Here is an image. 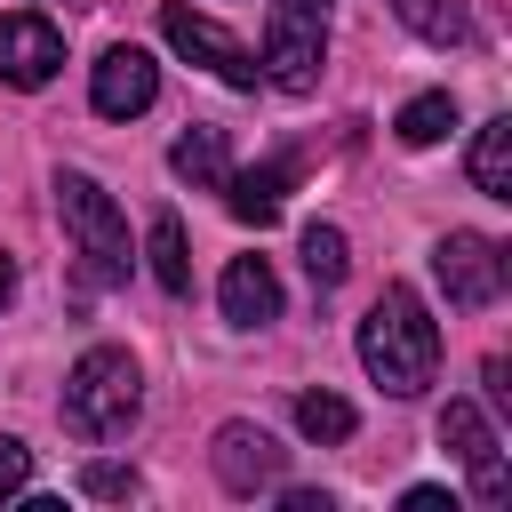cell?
<instances>
[{"mask_svg": "<svg viewBox=\"0 0 512 512\" xmlns=\"http://www.w3.org/2000/svg\"><path fill=\"white\" fill-rule=\"evenodd\" d=\"M360 368H368L392 400H416V392L440 376V320L424 312L416 288L392 280V288L368 304V320H360Z\"/></svg>", "mask_w": 512, "mask_h": 512, "instance_id": "obj_1", "label": "cell"}, {"mask_svg": "<svg viewBox=\"0 0 512 512\" xmlns=\"http://www.w3.org/2000/svg\"><path fill=\"white\" fill-rule=\"evenodd\" d=\"M56 408H64V432H72V440L104 448V440H120V432L144 416V376H136V360H128L120 344H88V352L72 360Z\"/></svg>", "mask_w": 512, "mask_h": 512, "instance_id": "obj_2", "label": "cell"}, {"mask_svg": "<svg viewBox=\"0 0 512 512\" xmlns=\"http://www.w3.org/2000/svg\"><path fill=\"white\" fill-rule=\"evenodd\" d=\"M56 216L72 232V248L88 256V280L96 288H120L128 280V216L112 208V192L88 168H56Z\"/></svg>", "mask_w": 512, "mask_h": 512, "instance_id": "obj_3", "label": "cell"}, {"mask_svg": "<svg viewBox=\"0 0 512 512\" xmlns=\"http://www.w3.org/2000/svg\"><path fill=\"white\" fill-rule=\"evenodd\" d=\"M320 64H328V16H320V0H272L264 8V56H256V72L280 96H312Z\"/></svg>", "mask_w": 512, "mask_h": 512, "instance_id": "obj_4", "label": "cell"}, {"mask_svg": "<svg viewBox=\"0 0 512 512\" xmlns=\"http://www.w3.org/2000/svg\"><path fill=\"white\" fill-rule=\"evenodd\" d=\"M160 32H168V48H176L184 64H208L224 88H256V80H264V72H256V56H248L216 16H200V8H184V0H168V8H160Z\"/></svg>", "mask_w": 512, "mask_h": 512, "instance_id": "obj_5", "label": "cell"}, {"mask_svg": "<svg viewBox=\"0 0 512 512\" xmlns=\"http://www.w3.org/2000/svg\"><path fill=\"white\" fill-rule=\"evenodd\" d=\"M432 272H440V296H448L456 312H488V304L504 296V248H496L488 232H448V240L432 248Z\"/></svg>", "mask_w": 512, "mask_h": 512, "instance_id": "obj_6", "label": "cell"}, {"mask_svg": "<svg viewBox=\"0 0 512 512\" xmlns=\"http://www.w3.org/2000/svg\"><path fill=\"white\" fill-rule=\"evenodd\" d=\"M208 464H216V480H224L232 496H264V488H280V480H288V448H280L264 424H248V416L216 424Z\"/></svg>", "mask_w": 512, "mask_h": 512, "instance_id": "obj_7", "label": "cell"}, {"mask_svg": "<svg viewBox=\"0 0 512 512\" xmlns=\"http://www.w3.org/2000/svg\"><path fill=\"white\" fill-rule=\"evenodd\" d=\"M440 448H456V464L472 472V496H480V504H504V496H512L504 440L488 432V416H480L472 400H448V408H440Z\"/></svg>", "mask_w": 512, "mask_h": 512, "instance_id": "obj_8", "label": "cell"}, {"mask_svg": "<svg viewBox=\"0 0 512 512\" xmlns=\"http://www.w3.org/2000/svg\"><path fill=\"white\" fill-rule=\"evenodd\" d=\"M152 96H160V64H152L136 40H120V48L96 56V72H88V104H96L104 120H136V112H152Z\"/></svg>", "mask_w": 512, "mask_h": 512, "instance_id": "obj_9", "label": "cell"}, {"mask_svg": "<svg viewBox=\"0 0 512 512\" xmlns=\"http://www.w3.org/2000/svg\"><path fill=\"white\" fill-rule=\"evenodd\" d=\"M56 72H64V32L48 16H32V8L0 16V80L8 88H48Z\"/></svg>", "mask_w": 512, "mask_h": 512, "instance_id": "obj_10", "label": "cell"}, {"mask_svg": "<svg viewBox=\"0 0 512 512\" xmlns=\"http://www.w3.org/2000/svg\"><path fill=\"white\" fill-rule=\"evenodd\" d=\"M216 304H224L232 328H264V320H280V272L264 256H232L224 280H216Z\"/></svg>", "mask_w": 512, "mask_h": 512, "instance_id": "obj_11", "label": "cell"}, {"mask_svg": "<svg viewBox=\"0 0 512 512\" xmlns=\"http://www.w3.org/2000/svg\"><path fill=\"white\" fill-rule=\"evenodd\" d=\"M280 200H288V160H264V168H232L224 176V208L240 224H280Z\"/></svg>", "mask_w": 512, "mask_h": 512, "instance_id": "obj_12", "label": "cell"}, {"mask_svg": "<svg viewBox=\"0 0 512 512\" xmlns=\"http://www.w3.org/2000/svg\"><path fill=\"white\" fill-rule=\"evenodd\" d=\"M168 168H176L184 184H200V192H224V176H232L224 128H184V136L168 144Z\"/></svg>", "mask_w": 512, "mask_h": 512, "instance_id": "obj_13", "label": "cell"}, {"mask_svg": "<svg viewBox=\"0 0 512 512\" xmlns=\"http://www.w3.org/2000/svg\"><path fill=\"white\" fill-rule=\"evenodd\" d=\"M472 184H480L488 200H512V120H504V112L472 136Z\"/></svg>", "mask_w": 512, "mask_h": 512, "instance_id": "obj_14", "label": "cell"}, {"mask_svg": "<svg viewBox=\"0 0 512 512\" xmlns=\"http://www.w3.org/2000/svg\"><path fill=\"white\" fill-rule=\"evenodd\" d=\"M144 256H152V280H160L168 296H184V288H192V256H184V224H176L168 208L152 216V232H144Z\"/></svg>", "mask_w": 512, "mask_h": 512, "instance_id": "obj_15", "label": "cell"}, {"mask_svg": "<svg viewBox=\"0 0 512 512\" xmlns=\"http://www.w3.org/2000/svg\"><path fill=\"white\" fill-rule=\"evenodd\" d=\"M352 424H360V416H352V400H344V392H320V384H312V392H296V432H304V440L336 448V440H352Z\"/></svg>", "mask_w": 512, "mask_h": 512, "instance_id": "obj_16", "label": "cell"}, {"mask_svg": "<svg viewBox=\"0 0 512 512\" xmlns=\"http://www.w3.org/2000/svg\"><path fill=\"white\" fill-rule=\"evenodd\" d=\"M392 16L416 32V40H432V48H456L464 32H472V16H464V0H392Z\"/></svg>", "mask_w": 512, "mask_h": 512, "instance_id": "obj_17", "label": "cell"}, {"mask_svg": "<svg viewBox=\"0 0 512 512\" xmlns=\"http://www.w3.org/2000/svg\"><path fill=\"white\" fill-rule=\"evenodd\" d=\"M392 128H400V144H416V152H424V144H440V136L456 128V96H448V88H424V96H408V104H400V120H392Z\"/></svg>", "mask_w": 512, "mask_h": 512, "instance_id": "obj_18", "label": "cell"}, {"mask_svg": "<svg viewBox=\"0 0 512 512\" xmlns=\"http://www.w3.org/2000/svg\"><path fill=\"white\" fill-rule=\"evenodd\" d=\"M304 272H312V288H336V280L352 272V256H344V232H336V224H304Z\"/></svg>", "mask_w": 512, "mask_h": 512, "instance_id": "obj_19", "label": "cell"}, {"mask_svg": "<svg viewBox=\"0 0 512 512\" xmlns=\"http://www.w3.org/2000/svg\"><path fill=\"white\" fill-rule=\"evenodd\" d=\"M80 488H88V496H104V504H120V496H136V472H128V464H112V456H96V464L80 472Z\"/></svg>", "mask_w": 512, "mask_h": 512, "instance_id": "obj_20", "label": "cell"}, {"mask_svg": "<svg viewBox=\"0 0 512 512\" xmlns=\"http://www.w3.org/2000/svg\"><path fill=\"white\" fill-rule=\"evenodd\" d=\"M24 488H32V448L0 432V504H8V496H24Z\"/></svg>", "mask_w": 512, "mask_h": 512, "instance_id": "obj_21", "label": "cell"}, {"mask_svg": "<svg viewBox=\"0 0 512 512\" xmlns=\"http://www.w3.org/2000/svg\"><path fill=\"white\" fill-rule=\"evenodd\" d=\"M400 504H408V512H456V496H440V488H408Z\"/></svg>", "mask_w": 512, "mask_h": 512, "instance_id": "obj_22", "label": "cell"}, {"mask_svg": "<svg viewBox=\"0 0 512 512\" xmlns=\"http://www.w3.org/2000/svg\"><path fill=\"white\" fill-rule=\"evenodd\" d=\"M8 296H16V256L0 248V304H8Z\"/></svg>", "mask_w": 512, "mask_h": 512, "instance_id": "obj_23", "label": "cell"}]
</instances>
